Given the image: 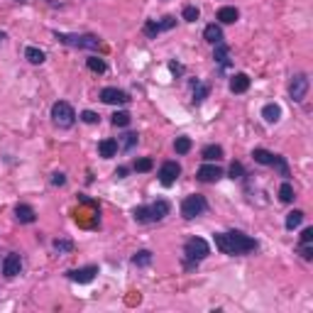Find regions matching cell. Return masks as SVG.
<instances>
[{
    "label": "cell",
    "instance_id": "cell-42",
    "mask_svg": "<svg viewBox=\"0 0 313 313\" xmlns=\"http://www.w3.org/2000/svg\"><path fill=\"white\" fill-rule=\"evenodd\" d=\"M169 68H172L174 74H181V66H179V64H169Z\"/></svg>",
    "mask_w": 313,
    "mask_h": 313
},
{
    "label": "cell",
    "instance_id": "cell-35",
    "mask_svg": "<svg viewBox=\"0 0 313 313\" xmlns=\"http://www.w3.org/2000/svg\"><path fill=\"white\" fill-rule=\"evenodd\" d=\"M242 174H245L242 164H240V162H232V164H230V179H242Z\"/></svg>",
    "mask_w": 313,
    "mask_h": 313
},
{
    "label": "cell",
    "instance_id": "cell-13",
    "mask_svg": "<svg viewBox=\"0 0 313 313\" xmlns=\"http://www.w3.org/2000/svg\"><path fill=\"white\" fill-rule=\"evenodd\" d=\"M96 274H98V267H81V269H71L68 272V279L71 282H78V284H88L96 279Z\"/></svg>",
    "mask_w": 313,
    "mask_h": 313
},
{
    "label": "cell",
    "instance_id": "cell-28",
    "mask_svg": "<svg viewBox=\"0 0 313 313\" xmlns=\"http://www.w3.org/2000/svg\"><path fill=\"white\" fill-rule=\"evenodd\" d=\"M86 66L90 68V71H96V74H103V71H106V62H103V59H100V56H88V59H86Z\"/></svg>",
    "mask_w": 313,
    "mask_h": 313
},
{
    "label": "cell",
    "instance_id": "cell-36",
    "mask_svg": "<svg viewBox=\"0 0 313 313\" xmlns=\"http://www.w3.org/2000/svg\"><path fill=\"white\" fill-rule=\"evenodd\" d=\"M298 252H301V257H304L306 262H311V260H313V247H311V242H301V250H298Z\"/></svg>",
    "mask_w": 313,
    "mask_h": 313
},
{
    "label": "cell",
    "instance_id": "cell-26",
    "mask_svg": "<svg viewBox=\"0 0 313 313\" xmlns=\"http://www.w3.org/2000/svg\"><path fill=\"white\" fill-rule=\"evenodd\" d=\"M132 262L137 267H147V264L152 262V252H150V250H140V252L132 257Z\"/></svg>",
    "mask_w": 313,
    "mask_h": 313
},
{
    "label": "cell",
    "instance_id": "cell-39",
    "mask_svg": "<svg viewBox=\"0 0 313 313\" xmlns=\"http://www.w3.org/2000/svg\"><path fill=\"white\" fill-rule=\"evenodd\" d=\"M311 240H313V228H306L301 232V242H311Z\"/></svg>",
    "mask_w": 313,
    "mask_h": 313
},
{
    "label": "cell",
    "instance_id": "cell-12",
    "mask_svg": "<svg viewBox=\"0 0 313 313\" xmlns=\"http://www.w3.org/2000/svg\"><path fill=\"white\" fill-rule=\"evenodd\" d=\"M20 269H22V260H20V254H18V252H10V254L5 257V262H2V274H5L8 279H12V276L20 274Z\"/></svg>",
    "mask_w": 313,
    "mask_h": 313
},
{
    "label": "cell",
    "instance_id": "cell-15",
    "mask_svg": "<svg viewBox=\"0 0 313 313\" xmlns=\"http://www.w3.org/2000/svg\"><path fill=\"white\" fill-rule=\"evenodd\" d=\"M247 88H250V76L247 74H235L230 78V90L232 93H245Z\"/></svg>",
    "mask_w": 313,
    "mask_h": 313
},
{
    "label": "cell",
    "instance_id": "cell-18",
    "mask_svg": "<svg viewBox=\"0 0 313 313\" xmlns=\"http://www.w3.org/2000/svg\"><path fill=\"white\" fill-rule=\"evenodd\" d=\"M238 18H240V12H238V8H230V5H225L218 10V20L223 24H232L238 22Z\"/></svg>",
    "mask_w": 313,
    "mask_h": 313
},
{
    "label": "cell",
    "instance_id": "cell-41",
    "mask_svg": "<svg viewBox=\"0 0 313 313\" xmlns=\"http://www.w3.org/2000/svg\"><path fill=\"white\" fill-rule=\"evenodd\" d=\"M125 174H128V169H125V166H120V169H118V172H115V176H118V179H122V176H125Z\"/></svg>",
    "mask_w": 313,
    "mask_h": 313
},
{
    "label": "cell",
    "instance_id": "cell-22",
    "mask_svg": "<svg viewBox=\"0 0 313 313\" xmlns=\"http://www.w3.org/2000/svg\"><path fill=\"white\" fill-rule=\"evenodd\" d=\"M24 56H27V62L30 64H42L46 56H44V52L42 49H37V46H27L24 49Z\"/></svg>",
    "mask_w": 313,
    "mask_h": 313
},
{
    "label": "cell",
    "instance_id": "cell-25",
    "mask_svg": "<svg viewBox=\"0 0 313 313\" xmlns=\"http://www.w3.org/2000/svg\"><path fill=\"white\" fill-rule=\"evenodd\" d=\"M304 223V213L301 210H291L289 216H286V230H294V228H298V225Z\"/></svg>",
    "mask_w": 313,
    "mask_h": 313
},
{
    "label": "cell",
    "instance_id": "cell-43",
    "mask_svg": "<svg viewBox=\"0 0 313 313\" xmlns=\"http://www.w3.org/2000/svg\"><path fill=\"white\" fill-rule=\"evenodd\" d=\"M2 40H5V32H0V42H2Z\"/></svg>",
    "mask_w": 313,
    "mask_h": 313
},
{
    "label": "cell",
    "instance_id": "cell-34",
    "mask_svg": "<svg viewBox=\"0 0 313 313\" xmlns=\"http://www.w3.org/2000/svg\"><path fill=\"white\" fill-rule=\"evenodd\" d=\"M159 32H162V27H159V22H154V20L144 22V34H147V37H156Z\"/></svg>",
    "mask_w": 313,
    "mask_h": 313
},
{
    "label": "cell",
    "instance_id": "cell-17",
    "mask_svg": "<svg viewBox=\"0 0 313 313\" xmlns=\"http://www.w3.org/2000/svg\"><path fill=\"white\" fill-rule=\"evenodd\" d=\"M98 152L103 159H110V156L118 154V140H100V144H98Z\"/></svg>",
    "mask_w": 313,
    "mask_h": 313
},
{
    "label": "cell",
    "instance_id": "cell-14",
    "mask_svg": "<svg viewBox=\"0 0 313 313\" xmlns=\"http://www.w3.org/2000/svg\"><path fill=\"white\" fill-rule=\"evenodd\" d=\"M15 218H18L20 223H34V220H37V213H34V208H32V206L20 203V206L15 208Z\"/></svg>",
    "mask_w": 313,
    "mask_h": 313
},
{
    "label": "cell",
    "instance_id": "cell-27",
    "mask_svg": "<svg viewBox=\"0 0 313 313\" xmlns=\"http://www.w3.org/2000/svg\"><path fill=\"white\" fill-rule=\"evenodd\" d=\"M191 140L188 137H176V142H174V150H176V154H188L191 152Z\"/></svg>",
    "mask_w": 313,
    "mask_h": 313
},
{
    "label": "cell",
    "instance_id": "cell-11",
    "mask_svg": "<svg viewBox=\"0 0 313 313\" xmlns=\"http://www.w3.org/2000/svg\"><path fill=\"white\" fill-rule=\"evenodd\" d=\"M196 176H198V181H203V184H213V181H218L223 176V169H220L218 164L208 162V164H203L201 169L196 172Z\"/></svg>",
    "mask_w": 313,
    "mask_h": 313
},
{
    "label": "cell",
    "instance_id": "cell-33",
    "mask_svg": "<svg viewBox=\"0 0 313 313\" xmlns=\"http://www.w3.org/2000/svg\"><path fill=\"white\" fill-rule=\"evenodd\" d=\"M198 15H201V12H198V8H194V5L184 8V20H186V22H196V20H198Z\"/></svg>",
    "mask_w": 313,
    "mask_h": 313
},
{
    "label": "cell",
    "instance_id": "cell-8",
    "mask_svg": "<svg viewBox=\"0 0 313 313\" xmlns=\"http://www.w3.org/2000/svg\"><path fill=\"white\" fill-rule=\"evenodd\" d=\"M308 76L306 74H296L294 78H291V86H289V96L291 100H296V103H301L304 98H306V93H308Z\"/></svg>",
    "mask_w": 313,
    "mask_h": 313
},
{
    "label": "cell",
    "instance_id": "cell-1",
    "mask_svg": "<svg viewBox=\"0 0 313 313\" xmlns=\"http://www.w3.org/2000/svg\"><path fill=\"white\" fill-rule=\"evenodd\" d=\"M213 240H216V247H218L223 254H247V252H254V250H257V240L247 238L245 232H240V230L216 232Z\"/></svg>",
    "mask_w": 313,
    "mask_h": 313
},
{
    "label": "cell",
    "instance_id": "cell-5",
    "mask_svg": "<svg viewBox=\"0 0 313 313\" xmlns=\"http://www.w3.org/2000/svg\"><path fill=\"white\" fill-rule=\"evenodd\" d=\"M52 118H54V125L62 128V130H68L76 122V112H74V108L68 106L66 100H59V103L52 106Z\"/></svg>",
    "mask_w": 313,
    "mask_h": 313
},
{
    "label": "cell",
    "instance_id": "cell-9",
    "mask_svg": "<svg viewBox=\"0 0 313 313\" xmlns=\"http://www.w3.org/2000/svg\"><path fill=\"white\" fill-rule=\"evenodd\" d=\"M179 174H181L179 162H164L162 169H159V181H162L164 186H172L174 181L179 179Z\"/></svg>",
    "mask_w": 313,
    "mask_h": 313
},
{
    "label": "cell",
    "instance_id": "cell-10",
    "mask_svg": "<svg viewBox=\"0 0 313 313\" xmlns=\"http://www.w3.org/2000/svg\"><path fill=\"white\" fill-rule=\"evenodd\" d=\"M100 100L108 103V106H125V103H130V96L120 88H103L100 90Z\"/></svg>",
    "mask_w": 313,
    "mask_h": 313
},
{
    "label": "cell",
    "instance_id": "cell-38",
    "mask_svg": "<svg viewBox=\"0 0 313 313\" xmlns=\"http://www.w3.org/2000/svg\"><path fill=\"white\" fill-rule=\"evenodd\" d=\"M52 184H54V186H64V184H66V176H64V174H59V172H56V174H54V176H52Z\"/></svg>",
    "mask_w": 313,
    "mask_h": 313
},
{
    "label": "cell",
    "instance_id": "cell-19",
    "mask_svg": "<svg viewBox=\"0 0 313 313\" xmlns=\"http://www.w3.org/2000/svg\"><path fill=\"white\" fill-rule=\"evenodd\" d=\"M213 59H216V62H218V64H220V66H228V64H230V49H228V46L223 44V42H220V44H216V52H213Z\"/></svg>",
    "mask_w": 313,
    "mask_h": 313
},
{
    "label": "cell",
    "instance_id": "cell-32",
    "mask_svg": "<svg viewBox=\"0 0 313 313\" xmlns=\"http://www.w3.org/2000/svg\"><path fill=\"white\" fill-rule=\"evenodd\" d=\"M208 84H196V88H194V100L196 103H201V100H206V96H208Z\"/></svg>",
    "mask_w": 313,
    "mask_h": 313
},
{
    "label": "cell",
    "instance_id": "cell-2",
    "mask_svg": "<svg viewBox=\"0 0 313 313\" xmlns=\"http://www.w3.org/2000/svg\"><path fill=\"white\" fill-rule=\"evenodd\" d=\"M169 210H172V203L164 201V198H159V201L152 203V206H137L132 210V216H134L137 223H156V220L166 218Z\"/></svg>",
    "mask_w": 313,
    "mask_h": 313
},
{
    "label": "cell",
    "instance_id": "cell-40",
    "mask_svg": "<svg viewBox=\"0 0 313 313\" xmlns=\"http://www.w3.org/2000/svg\"><path fill=\"white\" fill-rule=\"evenodd\" d=\"M174 22H176L174 18H164V20L159 22V27H162V30H172V27H174Z\"/></svg>",
    "mask_w": 313,
    "mask_h": 313
},
{
    "label": "cell",
    "instance_id": "cell-31",
    "mask_svg": "<svg viewBox=\"0 0 313 313\" xmlns=\"http://www.w3.org/2000/svg\"><path fill=\"white\" fill-rule=\"evenodd\" d=\"M152 166H154V162L150 156H142L134 162V172H152Z\"/></svg>",
    "mask_w": 313,
    "mask_h": 313
},
{
    "label": "cell",
    "instance_id": "cell-21",
    "mask_svg": "<svg viewBox=\"0 0 313 313\" xmlns=\"http://www.w3.org/2000/svg\"><path fill=\"white\" fill-rule=\"evenodd\" d=\"M201 154L206 162H218V159H223V147L220 144H208Z\"/></svg>",
    "mask_w": 313,
    "mask_h": 313
},
{
    "label": "cell",
    "instance_id": "cell-7",
    "mask_svg": "<svg viewBox=\"0 0 313 313\" xmlns=\"http://www.w3.org/2000/svg\"><path fill=\"white\" fill-rule=\"evenodd\" d=\"M56 40L68 46H78V49H98L100 46V40L93 37V34H64V32H56Z\"/></svg>",
    "mask_w": 313,
    "mask_h": 313
},
{
    "label": "cell",
    "instance_id": "cell-6",
    "mask_svg": "<svg viewBox=\"0 0 313 313\" xmlns=\"http://www.w3.org/2000/svg\"><path fill=\"white\" fill-rule=\"evenodd\" d=\"M206 208H208V203L203 196L198 194H194V196H186L184 203H181V216L186 218V220H194V218H198L206 213Z\"/></svg>",
    "mask_w": 313,
    "mask_h": 313
},
{
    "label": "cell",
    "instance_id": "cell-23",
    "mask_svg": "<svg viewBox=\"0 0 313 313\" xmlns=\"http://www.w3.org/2000/svg\"><path fill=\"white\" fill-rule=\"evenodd\" d=\"M134 144H137V134L134 132H128L120 137V144H118V150H122V152H130Z\"/></svg>",
    "mask_w": 313,
    "mask_h": 313
},
{
    "label": "cell",
    "instance_id": "cell-29",
    "mask_svg": "<svg viewBox=\"0 0 313 313\" xmlns=\"http://www.w3.org/2000/svg\"><path fill=\"white\" fill-rule=\"evenodd\" d=\"M54 250H56L59 254H68V252L74 250V242H71L68 238H59V240H54Z\"/></svg>",
    "mask_w": 313,
    "mask_h": 313
},
{
    "label": "cell",
    "instance_id": "cell-37",
    "mask_svg": "<svg viewBox=\"0 0 313 313\" xmlns=\"http://www.w3.org/2000/svg\"><path fill=\"white\" fill-rule=\"evenodd\" d=\"M81 120H84V122H88V125H96V122H98V115H96L93 110H84V112H81Z\"/></svg>",
    "mask_w": 313,
    "mask_h": 313
},
{
    "label": "cell",
    "instance_id": "cell-20",
    "mask_svg": "<svg viewBox=\"0 0 313 313\" xmlns=\"http://www.w3.org/2000/svg\"><path fill=\"white\" fill-rule=\"evenodd\" d=\"M262 118H264L267 122H276V120L282 118V108H279L276 103H267V106L262 108Z\"/></svg>",
    "mask_w": 313,
    "mask_h": 313
},
{
    "label": "cell",
    "instance_id": "cell-3",
    "mask_svg": "<svg viewBox=\"0 0 313 313\" xmlns=\"http://www.w3.org/2000/svg\"><path fill=\"white\" fill-rule=\"evenodd\" d=\"M184 254H186V267H194L196 262H201V260H206L210 254V247H208V242L203 238H191L184 245Z\"/></svg>",
    "mask_w": 313,
    "mask_h": 313
},
{
    "label": "cell",
    "instance_id": "cell-4",
    "mask_svg": "<svg viewBox=\"0 0 313 313\" xmlns=\"http://www.w3.org/2000/svg\"><path fill=\"white\" fill-rule=\"evenodd\" d=\"M252 156H254V162L257 164H264V166H274V169H279V174L286 179L289 176V164H286V159L279 154H272V152H267V150H254L252 152Z\"/></svg>",
    "mask_w": 313,
    "mask_h": 313
},
{
    "label": "cell",
    "instance_id": "cell-16",
    "mask_svg": "<svg viewBox=\"0 0 313 313\" xmlns=\"http://www.w3.org/2000/svg\"><path fill=\"white\" fill-rule=\"evenodd\" d=\"M203 40L210 42V44H220V42H223V30H220L218 24H208V27L203 30Z\"/></svg>",
    "mask_w": 313,
    "mask_h": 313
},
{
    "label": "cell",
    "instance_id": "cell-24",
    "mask_svg": "<svg viewBox=\"0 0 313 313\" xmlns=\"http://www.w3.org/2000/svg\"><path fill=\"white\" fill-rule=\"evenodd\" d=\"M279 201H282V203H291V201H294V186H291L289 181H284V184L279 186Z\"/></svg>",
    "mask_w": 313,
    "mask_h": 313
},
{
    "label": "cell",
    "instance_id": "cell-30",
    "mask_svg": "<svg viewBox=\"0 0 313 313\" xmlns=\"http://www.w3.org/2000/svg\"><path fill=\"white\" fill-rule=\"evenodd\" d=\"M112 125H115V128H128V125H130V112L118 110L112 115Z\"/></svg>",
    "mask_w": 313,
    "mask_h": 313
}]
</instances>
